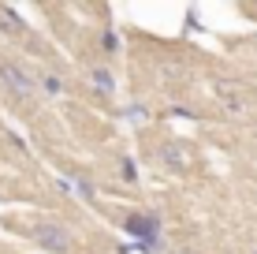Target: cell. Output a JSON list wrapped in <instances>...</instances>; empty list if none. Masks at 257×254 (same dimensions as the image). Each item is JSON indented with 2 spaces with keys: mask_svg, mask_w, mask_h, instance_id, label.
<instances>
[{
  "mask_svg": "<svg viewBox=\"0 0 257 254\" xmlns=\"http://www.w3.org/2000/svg\"><path fill=\"white\" fill-rule=\"evenodd\" d=\"M90 82H93L101 94H108L112 86H116V82H112V71H108V67H93V71H90Z\"/></svg>",
  "mask_w": 257,
  "mask_h": 254,
  "instance_id": "277c9868",
  "label": "cell"
},
{
  "mask_svg": "<svg viewBox=\"0 0 257 254\" xmlns=\"http://www.w3.org/2000/svg\"><path fill=\"white\" fill-rule=\"evenodd\" d=\"M0 23H4V30H12V34H19V30H23V19L12 12V8H0Z\"/></svg>",
  "mask_w": 257,
  "mask_h": 254,
  "instance_id": "8992f818",
  "label": "cell"
},
{
  "mask_svg": "<svg viewBox=\"0 0 257 254\" xmlns=\"http://www.w3.org/2000/svg\"><path fill=\"white\" fill-rule=\"evenodd\" d=\"M127 232L138 235V243H146V250H161V221L153 213H135L127 221Z\"/></svg>",
  "mask_w": 257,
  "mask_h": 254,
  "instance_id": "6da1fadb",
  "label": "cell"
},
{
  "mask_svg": "<svg viewBox=\"0 0 257 254\" xmlns=\"http://www.w3.org/2000/svg\"><path fill=\"white\" fill-rule=\"evenodd\" d=\"M41 86H45V94H52V98H60V94H64L60 75H41Z\"/></svg>",
  "mask_w": 257,
  "mask_h": 254,
  "instance_id": "52a82bcc",
  "label": "cell"
},
{
  "mask_svg": "<svg viewBox=\"0 0 257 254\" xmlns=\"http://www.w3.org/2000/svg\"><path fill=\"white\" fill-rule=\"evenodd\" d=\"M164 161L168 164H175V168H187V153H183V142H172L164 150Z\"/></svg>",
  "mask_w": 257,
  "mask_h": 254,
  "instance_id": "5b68a950",
  "label": "cell"
},
{
  "mask_svg": "<svg viewBox=\"0 0 257 254\" xmlns=\"http://www.w3.org/2000/svg\"><path fill=\"white\" fill-rule=\"evenodd\" d=\"M0 86H4L12 98H30L34 94V78L26 75L19 64H0Z\"/></svg>",
  "mask_w": 257,
  "mask_h": 254,
  "instance_id": "7a4b0ae2",
  "label": "cell"
},
{
  "mask_svg": "<svg viewBox=\"0 0 257 254\" xmlns=\"http://www.w3.org/2000/svg\"><path fill=\"white\" fill-rule=\"evenodd\" d=\"M101 41H104V49H108V52H116V49H119V38H116L112 30H104V34H101Z\"/></svg>",
  "mask_w": 257,
  "mask_h": 254,
  "instance_id": "ba28073f",
  "label": "cell"
},
{
  "mask_svg": "<svg viewBox=\"0 0 257 254\" xmlns=\"http://www.w3.org/2000/svg\"><path fill=\"white\" fill-rule=\"evenodd\" d=\"M34 235H38V243L45 250H52V254H71V235H67V228H60V224H41Z\"/></svg>",
  "mask_w": 257,
  "mask_h": 254,
  "instance_id": "3957f363",
  "label": "cell"
},
{
  "mask_svg": "<svg viewBox=\"0 0 257 254\" xmlns=\"http://www.w3.org/2000/svg\"><path fill=\"white\" fill-rule=\"evenodd\" d=\"M75 191H78V195H82V198H93V187H90V183H86L82 176L75 180Z\"/></svg>",
  "mask_w": 257,
  "mask_h": 254,
  "instance_id": "9c48e42d",
  "label": "cell"
}]
</instances>
